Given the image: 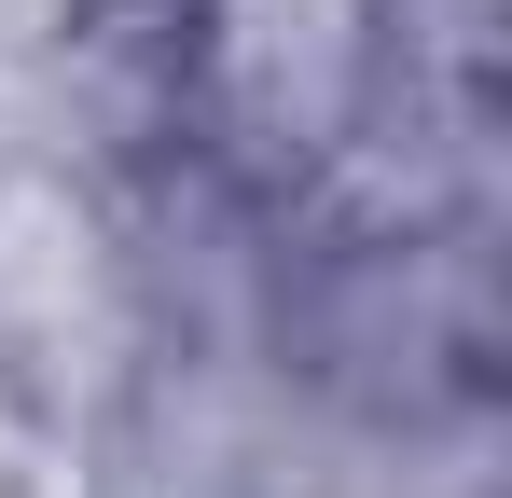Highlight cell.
<instances>
[{"label": "cell", "instance_id": "1", "mask_svg": "<svg viewBox=\"0 0 512 498\" xmlns=\"http://www.w3.org/2000/svg\"><path fill=\"white\" fill-rule=\"evenodd\" d=\"M139 139L236 222L333 194L416 97V0H153Z\"/></svg>", "mask_w": 512, "mask_h": 498}, {"label": "cell", "instance_id": "2", "mask_svg": "<svg viewBox=\"0 0 512 498\" xmlns=\"http://www.w3.org/2000/svg\"><path fill=\"white\" fill-rule=\"evenodd\" d=\"M167 360L153 249L84 153H0V402L28 429H97Z\"/></svg>", "mask_w": 512, "mask_h": 498}]
</instances>
